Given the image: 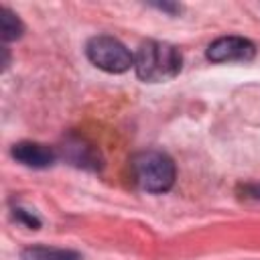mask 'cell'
<instances>
[{
  "label": "cell",
  "mask_w": 260,
  "mask_h": 260,
  "mask_svg": "<svg viewBox=\"0 0 260 260\" xmlns=\"http://www.w3.org/2000/svg\"><path fill=\"white\" fill-rule=\"evenodd\" d=\"M85 55L98 69L108 73H124L134 67V55L110 35L91 37L85 45Z\"/></svg>",
  "instance_id": "3"
},
{
  "label": "cell",
  "mask_w": 260,
  "mask_h": 260,
  "mask_svg": "<svg viewBox=\"0 0 260 260\" xmlns=\"http://www.w3.org/2000/svg\"><path fill=\"white\" fill-rule=\"evenodd\" d=\"M132 177L142 191L165 193L175 183V162L160 150H142L132 156Z\"/></svg>",
  "instance_id": "2"
},
{
  "label": "cell",
  "mask_w": 260,
  "mask_h": 260,
  "mask_svg": "<svg viewBox=\"0 0 260 260\" xmlns=\"http://www.w3.org/2000/svg\"><path fill=\"white\" fill-rule=\"evenodd\" d=\"M256 55V47L252 41L244 37H219L207 47V59L213 63H228V61H250Z\"/></svg>",
  "instance_id": "4"
},
{
  "label": "cell",
  "mask_w": 260,
  "mask_h": 260,
  "mask_svg": "<svg viewBox=\"0 0 260 260\" xmlns=\"http://www.w3.org/2000/svg\"><path fill=\"white\" fill-rule=\"evenodd\" d=\"M12 156L20 165L32 167V169H47L57 158V154H55V150L51 146H47L43 142H32V140L16 142L12 146Z\"/></svg>",
  "instance_id": "5"
},
{
  "label": "cell",
  "mask_w": 260,
  "mask_h": 260,
  "mask_svg": "<svg viewBox=\"0 0 260 260\" xmlns=\"http://www.w3.org/2000/svg\"><path fill=\"white\" fill-rule=\"evenodd\" d=\"M22 260H81L77 252L63 250V248H51V246H30L22 250Z\"/></svg>",
  "instance_id": "6"
},
{
  "label": "cell",
  "mask_w": 260,
  "mask_h": 260,
  "mask_svg": "<svg viewBox=\"0 0 260 260\" xmlns=\"http://www.w3.org/2000/svg\"><path fill=\"white\" fill-rule=\"evenodd\" d=\"M0 32L4 41H16L24 32V24L20 22V18L6 6L0 8Z\"/></svg>",
  "instance_id": "7"
},
{
  "label": "cell",
  "mask_w": 260,
  "mask_h": 260,
  "mask_svg": "<svg viewBox=\"0 0 260 260\" xmlns=\"http://www.w3.org/2000/svg\"><path fill=\"white\" fill-rule=\"evenodd\" d=\"M154 8H158V10H165V12H171V14H175V12H179L181 10V6L179 4H169V2H156V4H152Z\"/></svg>",
  "instance_id": "9"
},
{
  "label": "cell",
  "mask_w": 260,
  "mask_h": 260,
  "mask_svg": "<svg viewBox=\"0 0 260 260\" xmlns=\"http://www.w3.org/2000/svg\"><path fill=\"white\" fill-rule=\"evenodd\" d=\"M14 217H16V221H20V223H24V225H28V228H32V230H37V228L41 225V221H39L30 211L20 209V207L14 209Z\"/></svg>",
  "instance_id": "8"
},
{
  "label": "cell",
  "mask_w": 260,
  "mask_h": 260,
  "mask_svg": "<svg viewBox=\"0 0 260 260\" xmlns=\"http://www.w3.org/2000/svg\"><path fill=\"white\" fill-rule=\"evenodd\" d=\"M183 67L181 51L165 41H146L138 47L134 55V69L138 79L146 83L169 81L179 75Z\"/></svg>",
  "instance_id": "1"
},
{
  "label": "cell",
  "mask_w": 260,
  "mask_h": 260,
  "mask_svg": "<svg viewBox=\"0 0 260 260\" xmlns=\"http://www.w3.org/2000/svg\"><path fill=\"white\" fill-rule=\"evenodd\" d=\"M246 193H250V197H256V199H260V185H254V187H246Z\"/></svg>",
  "instance_id": "10"
}]
</instances>
